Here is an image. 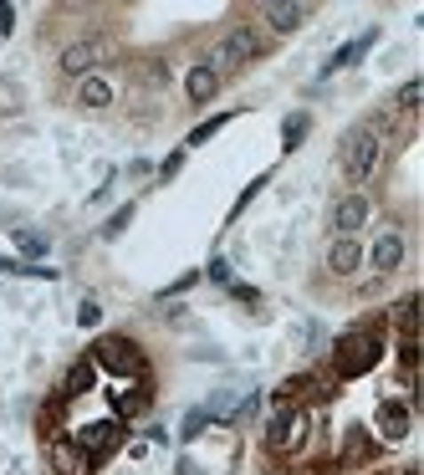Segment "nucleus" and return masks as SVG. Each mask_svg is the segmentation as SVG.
I'll return each instance as SVG.
<instances>
[{
    "label": "nucleus",
    "instance_id": "nucleus-1",
    "mask_svg": "<svg viewBox=\"0 0 424 475\" xmlns=\"http://www.w3.org/2000/svg\"><path fill=\"white\" fill-rule=\"evenodd\" d=\"M379 358H384V332L353 328V332H343L338 348H332V378H358V373H368Z\"/></svg>",
    "mask_w": 424,
    "mask_h": 475
},
{
    "label": "nucleus",
    "instance_id": "nucleus-2",
    "mask_svg": "<svg viewBox=\"0 0 424 475\" xmlns=\"http://www.w3.org/2000/svg\"><path fill=\"white\" fill-rule=\"evenodd\" d=\"M379 154H384V139H379V128L358 123L353 133L343 139V174L353 179V185H364L368 174L379 169Z\"/></svg>",
    "mask_w": 424,
    "mask_h": 475
},
{
    "label": "nucleus",
    "instance_id": "nucleus-3",
    "mask_svg": "<svg viewBox=\"0 0 424 475\" xmlns=\"http://www.w3.org/2000/svg\"><path fill=\"white\" fill-rule=\"evenodd\" d=\"M307 430H312L307 409L282 404V409L271 414V424H266V450H271V455H297L307 445Z\"/></svg>",
    "mask_w": 424,
    "mask_h": 475
},
{
    "label": "nucleus",
    "instance_id": "nucleus-4",
    "mask_svg": "<svg viewBox=\"0 0 424 475\" xmlns=\"http://www.w3.org/2000/svg\"><path fill=\"white\" fill-rule=\"evenodd\" d=\"M261 31H251V26H236V31H230V36H225L220 46H215V51H210V72H215V77H225V72H236V67L241 62H251V57H261Z\"/></svg>",
    "mask_w": 424,
    "mask_h": 475
},
{
    "label": "nucleus",
    "instance_id": "nucleus-5",
    "mask_svg": "<svg viewBox=\"0 0 424 475\" xmlns=\"http://www.w3.org/2000/svg\"><path fill=\"white\" fill-rule=\"evenodd\" d=\"M92 368H113V373H143V352L118 337V332H108L98 337V348H92Z\"/></svg>",
    "mask_w": 424,
    "mask_h": 475
},
{
    "label": "nucleus",
    "instance_id": "nucleus-6",
    "mask_svg": "<svg viewBox=\"0 0 424 475\" xmlns=\"http://www.w3.org/2000/svg\"><path fill=\"white\" fill-rule=\"evenodd\" d=\"M72 445H77V450L87 455L92 465H98V460H108V455H113V450L123 445V424H118V419H102V424H87V430H77V439H72Z\"/></svg>",
    "mask_w": 424,
    "mask_h": 475
},
{
    "label": "nucleus",
    "instance_id": "nucleus-7",
    "mask_svg": "<svg viewBox=\"0 0 424 475\" xmlns=\"http://www.w3.org/2000/svg\"><path fill=\"white\" fill-rule=\"evenodd\" d=\"M46 465H52V475H87L92 471V460H87L72 439H52V445H46Z\"/></svg>",
    "mask_w": 424,
    "mask_h": 475
},
{
    "label": "nucleus",
    "instance_id": "nucleus-8",
    "mask_svg": "<svg viewBox=\"0 0 424 475\" xmlns=\"http://www.w3.org/2000/svg\"><path fill=\"white\" fill-rule=\"evenodd\" d=\"M307 16H312V5H286V0H266L261 5V21L271 26V31H297Z\"/></svg>",
    "mask_w": 424,
    "mask_h": 475
},
{
    "label": "nucleus",
    "instance_id": "nucleus-9",
    "mask_svg": "<svg viewBox=\"0 0 424 475\" xmlns=\"http://www.w3.org/2000/svg\"><path fill=\"white\" fill-rule=\"evenodd\" d=\"M358 261H364V250H358V241H353V235H338V241L327 246V271H338V276L358 271Z\"/></svg>",
    "mask_w": 424,
    "mask_h": 475
},
{
    "label": "nucleus",
    "instance_id": "nucleus-10",
    "mask_svg": "<svg viewBox=\"0 0 424 475\" xmlns=\"http://www.w3.org/2000/svg\"><path fill=\"white\" fill-rule=\"evenodd\" d=\"M364 220H368V200H364V194H348V200H338V210H332V226L343 230V235L364 230Z\"/></svg>",
    "mask_w": 424,
    "mask_h": 475
},
{
    "label": "nucleus",
    "instance_id": "nucleus-11",
    "mask_svg": "<svg viewBox=\"0 0 424 475\" xmlns=\"http://www.w3.org/2000/svg\"><path fill=\"white\" fill-rule=\"evenodd\" d=\"M379 430H384V439H404L409 434V404L384 399V404H379Z\"/></svg>",
    "mask_w": 424,
    "mask_h": 475
},
{
    "label": "nucleus",
    "instance_id": "nucleus-12",
    "mask_svg": "<svg viewBox=\"0 0 424 475\" xmlns=\"http://www.w3.org/2000/svg\"><path fill=\"white\" fill-rule=\"evenodd\" d=\"M399 261H404V241L394 235V230H384L379 241H373V271H399Z\"/></svg>",
    "mask_w": 424,
    "mask_h": 475
},
{
    "label": "nucleus",
    "instance_id": "nucleus-13",
    "mask_svg": "<svg viewBox=\"0 0 424 475\" xmlns=\"http://www.w3.org/2000/svg\"><path fill=\"white\" fill-rule=\"evenodd\" d=\"M92 62H98V46L92 42H72L67 51H61V72H67V77H87Z\"/></svg>",
    "mask_w": 424,
    "mask_h": 475
},
{
    "label": "nucleus",
    "instance_id": "nucleus-14",
    "mask_svg": "<svg viewBox=\"0 0 424 475\" xmlns=\"http://www.w3.org/2000/svg\"><path fill=\"white\" fill-rule=\"evenodd\" d=\"M92 378H98V368H92L87 358H82V363H72V368H67V378H61V399H77V393H87V389H92Z\"/></svg>",
    "mask_w": 424,
    "mask_h": 475
},
{
    "label": "nucleus",
    "instance_id": "nucleus-15",
    "mask_svg": "<svg viewBox=\"0 0 424 475\" xmlns=\"http://www.w3.org/2000/svg\"><path fill=\"white\" fill-rule=\"evenodd\" d=\"M184 87H189V103H210V98H215V87H220V77H215L210 67H195V72L184 77Z\"/></svg>",
    "mask_w": 424,
    "mask_h": 475
},
{
    "label": "nucleus",
    "instance_id": "nucleus-16",
    "mask_svg": "<svg viewBox=\"0 0 424 475\" xmlns=\"http://www.w3.org/2000/svg\"><path fill=\"white\" fill-rule=\"evenodd\" d=\"M379 42V31H364V36H358V42H348V46H338V51H332V62H327V72H343L348 62H358V57H364L368 46Z\"/></svg>",
    "mask_w": 424,
    "mask_h": 475
},
{
    "label": "nucleus",
    "instance_id": "nucleus-17",
    "mask_svg": "<svg viewBox=\"0 0 424 475\" xmlns=\"http://www.w3.org/2000/svg\"><path fill=\"white\" fill-rule=\"evenodd\" d=\"M148 404H154V393H148V384H139V389L118 393V414H128V419H139V414H148Z\"/></svg>",
    "mask_w": 424,
    "mask_h": 475
},
{
    "label": "nucleus",
    "instance_id": "nucleus-18",
    "mask_svg": "<svg viewBox=\"0 0 424 475\" xmlns=\"http://www.w3.org/2000/svg\"><path fill=\"white\" fill-rule=\"evenodd\" d=\"M77 98H82V107H108V103H113V87L102 83V77H82Z\"/></svg>",
    "mask_w": 424,
    "mask_h": 475
},
{
    "label": "nucleus",
    "instance_id": "nucleus-19",
    "mask_svg": "<svg viewBox=\"0 0 424 475\" xmlns=\"http://www.w3.org/2000/svg\"><path fill=\"white\" fill-rule=\"evenodd\" d=\"M368 455H373V439H368L364 430H348V445H343L338 460H343V465H358V460H368Z\"/></svg>",
    "mask_w": 424,
    "mask_h": 475
},
{
    "label": "nucleus",
    "instance_id": "nucleus-20",
    "mask_svg": "<svg viewBox=\"0 0 424 475\" xmlns=\"http://www.w3.org/2000/svg\"><path fill=\"white\" fill-rule=\"evenodd\" d=\"M307 128H312V118H307V113H292V118L282 123V148H286V154L307 139Z\"/></svg>",
    "mask_w": 424,
    "mask_h": 475
},
{
    "label": "nucleus",
    "instance_id": "nucleus-21",
    "mask_svg": "<svg viewBox=\"0 0 424 475\" xmlns=\"http://www.w3.org/2000/svg\"><path fill=\"white\" fill-rule=\"evenodd\" d=\"M236 404H241V399H236L230 389H220L210 404H204V414H210V419H236Z\"/></svg>",
    "mask_w": 424,
    "mask_h": 475
},
{
    "label": "nucleus",
    "instance_id": "nucleus-22",
    "mask_svg": "<svg viewBox=\"0 0 424 475\" xmlns=\"http://www.w3.org/2000/svg\"><path fill=\"white\" fill-rule=\"evenodd\" d=\"M128 226H133V205L113 210V215H108V226H102V241H118V235H123Z\"/></svg>",
    "mask_w": 424,
    "mask_h": 475
},
{
    "label": "nucleus",
    "instance_id": "nucleus-23",
    "mask_svg": "<svg viewBox=\"0 0 424 475\" xmlns=\"http://www.w3.org/2000/svg\"><path fill=\"white\" fill-rule=\"evenodd\" d=\"M16 246H20V256H46V235H36V230H16Z\"/></svg>",
    "mask_w": 424,
    "mask_h": 475
},
{
    "label": "nucleus",
    "instance_id": "nucleus-24",
    "mask_svg": "<svg viewBox=\"0 0 424 475\" xmlns=\"http://www.w3.org/2000/svg\"><path fill=\"white\" fill-rule=\"evenodd\" d=\"M204 424H210V414H204V409H189V414H184V424H180V439H200Z\"/></svg>",
    "mask_w": 424,
    "mask_h": 475
},
{
    "label": "nucleus",
    "instance_id": "nucleus-25",
    "mask_svg": "<svg viewBox=\"0 0 424 475\" xmlns=\"http://www.w3.org/2000/svg\"><path fill=\"white\" fill-rule=\"evenodd\" d=\"M225 123H230V113H220V118H204V123L195 128V133H189V144H204V139H215V133H220Z\"/></svg>",
    "mask_w": 424,
    "mask_h": 475
},
{
    "label": "nucleus",
    "instance_id": "nucleus-26",
    "mask_svg": "<svg viewBox=\"0 0 424 475\" xmlns=\"http://www.w3.org/2000/svg\"><path fill=\"white\" fill-rule=\"evenodd\" d=\"M297 393H307V373H297V378H286L282 389H276V404H297Z\"/></svg>",
    "mask_w": 424,
    "mask_h": 475
},
{
    "label": "nucleus",
    "instance_id": "nucleus-27",
    "mask_svg": "<svg viewBox=\"0 0 424 475\" xmlns=\"http://www.w3.org/2000/svg\"><path fill=\"white\" fill-rule=\"evenodd\" d=\"M394 322H399V332H404V337H414V297H404V302L394 307Z\"/></svg>",
    "mask_w": 424,
    "mask_h": 475
},
{
    "label": "nucleus",
    "instance_id": "nucleus-28",
    "mask_svg": "<svg viewBox=\"0 0 424 475\" xmlns=\"http://www.w3.org/2000/svg\"><path fill=\"white\" fill-rule=\"evenodd\" d=\"M98 322H102V307L92 302V297H87V302L77 307V328H98Z\"/></svg>",
    "mask_w": 424,
    "mask_h": 475
},
{
    "label": "nucleus",
    "instance_id": "nucleus-29",
    "mask_svg": "<svg viewBox=\"0 0 424 475\" xmlns=\"http://www.w3.org/2000/svg\"><path fill=\"white\" fill-rule=\"evenodd\" d=\"M414 107H420V77L399 87V113H414Z\"/></svg>",
    "mask_w": 424,
    "mask_h": 475
},
{
    "label": "nucleus",
    "instance_id": "nucleus-30",
    "mask_svg": "<svg viewBox=\"0 0 424 475\" xmlns=\"http://www.w3.org/2000/svg\"><path fill=\"white\" fill-rule=\"evenodd\" d=\"M210 281H220V287H230V261H225V256H215V261H210Z\"/></svg>",
    "mask_w": 424,
    "mask_h": 475
},
{
    "label": "nucleus",
    "instance_id": "nucleus-31",
    "mask_svg": "<svg viewBox=\"0 0 424 475\" xmlns=\"http://www.w3.org/2000/svg\"><path fill=\"white\" fill-rule=\"evenodd\" d=\"M180 169H184V154H169V159H164V164H159V179H174Z\"/></svg>",
    "mask_w": 424,
    "mask_h": 475
},
{
    "label": "nucleus",
    "instance_id": "nucleus-32",
    "mask_svg": "<svg viewBox=\"0 0 424 475\" xmlns=\"http://www.w3.org/2000/svg\"><path fill=\"white\" fill-rule=\"evenodd\" d=\"M195 281H200V276H195V271H184L180 281H174V287L164 291V297H180V291H189V287H195Z\"/></svg>",
    "mask_w": 424,
    "mask_h": 475
},
{
    "label": "nucleus",
    "instance_id": "nucleus-33",
    "mask_svg": "<svg viewBox=\"0 0 424 475\" xmlns=\"http://www.w3.org/2000/svg\"><path fill=\"white\" fill-rule=\"evenodd\" d=\"M0 31H16V5H0Z\"/></svg>",
    "mask_w": 424,
    "mask_h": 475
},
{
    "label": "nucleus",
    "instance_id": "nucleus-34",
    "mask_svg": "<svg viewBox=\"0 0 424 475\" xmlns=\"http://www.w3.org/2000/svg\"><path fill=\"white\" fill-rule=\"evenodd\" d=\"M0 271H20V266H16V261H0Z\"/></svg>",
    "mask_w": 424,
    "mask_h": 475
}]
</instances>
